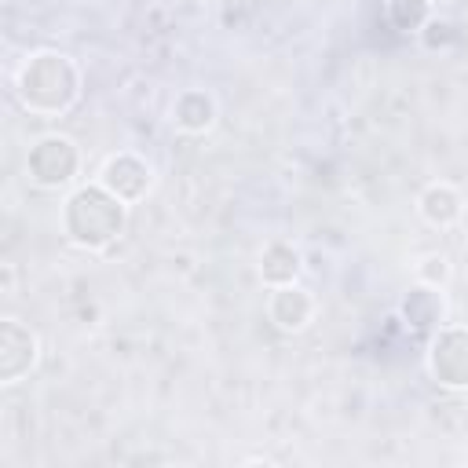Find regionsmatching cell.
I'll return each instance as SVG.
<instances>
[{"label":"cell","instance_id":"obj_1","mask_svg":"<svg viewBox=\"0 0 468 468\" xmlns=\"http://www.w3.org/2000/svg\"><path fill=\"white\" fill-rule=\"evenodd\" d=\"M15 91L33 113H66L80 95V73L62 51H37L18 69Z\"/></svg>","mask_w":468,"mask_h":468},{"label":"cell","instance_id":"obj_2","mask_svg":"<svg viewBox=\"0 0 468 468\" xmlns=\"http://www.w3.org/2000/svg\"><path fill=\"white\" fill-rule=\"evenodd\" d=\"M62 230L80 249H106L124 230V201L110 194L102 183L80 186L66 197Z\"/></svg>","mask_w":468,"mask_h":468},{"label":"cell","instance_id":"obj_3","mask_svg":"<svg viewBox=\"0 0 468 468\" xmlns=\"http://www.w3.org/2000/svg\"><path fill=\"white\" fill-rule=\"evenodd\" d=\"M29 179L44 190H58L66 183H73L77 168H80V154L73 146V139L66 135H40L26 157Z\"/></svg>","mask_w":468,"mask_h":468},{"label":"cell","instance_id":"obj_4","mask_svg":"<svg viewBox=\"0 0 468 468\" xmlns=\"http://www.w3.org/2000/svg\"><path fill=\"white\" fill-rule=\"evenodd\" d=\"M428 369L442 388H468V325H442L428 347Z\"/></svg>","mask_w":468,"mask_h":468},{"label":"cell","instance_id":"obj_5","mask_svg":"<svg viewBox=\"0 0 468 468\" xmlns=\"http://www.w3.org/2000/svg\"><path fill=\"white\" fill-rule=\"evenodd\" d=\"M40 358V344L37 333L26 329L18 318H4L0 322V380L4 384H18Z\"/></svg>","mask_w":468,"mask_h":468},{"label":"cell","instance_id":"obj_6","mask_svg":"<svg viewBox=\"0 0 468 468\" xmlns=\"http://www.w3.org/2000/svg\"><path fill=\"white\" fill-rule=\"evenodd\" d=\"M150 179H154L150 165H146L139 154H128V150H121V154L106 157V165H102V176H99V183H102L110 194H117L124 205H132V201L146 197V190H150Z\"/></svg>","mask_w":468,"mask_h":468},{"label":"cell","instance_id":"obj_7","mask_svg":"<svg viewBox=\"0 0 468 468\" xmlns=\"http://www.w3.org/2000/svg\"><path fill=\"white\" fill-rule=\"evenodd\" d=\"M267 318L282 329V333H300L307 329V322L314 318V300L303 285L289 282V285H274L271 300H267Z\"/></svg>","mask_w":468,"mask_h":468},{"label":"cell","instance_id":"obj_8","mask_svg":"<svg viewBox=\"0 0 468 468\" xmlns=\"http://www.w3.org/2000/svg\"><path fill=\"white\" fill-rule=\"evenodd\" d=\"M172 121L179 132L186 135H201L212 128L216 121V99L205 91V88H183L172 102Z\"/></svg>","mask_w":468,"mask_h":468},{"label":"cell","instance_id":"obj_9","mask_svg":"<svg viewBox=\"0 0 468 468\" xmlns=\"http://www.w3.org/2000/svg\"><path fill=\"white\" fill-rule=\"evenodd\" d=\"M399 311H402V318H406L413 329H435V325H442V318H446V303H442L439 285H424V282L406 292V300H402Z\"/></svg>","mask_w":468,"mask_h":468},{"label":"cell","instance_id":"obj_10","mask_svg":"<svg viewBox=\"0 0 468 468\" xmlns=\"http://www.w3.org/2000/svg\"><path fill=\"white\" fill-rule=\"evenodd\" d=\"M417 208H420L424 223H431V227L442 230V227H453V223L461 219L464 201H461V194H457L450 183H431V186H424Z\"/></svg>","mask_w":468,"mask_h":468},{"label":"cell","instance_id":"obj_11","mask_svg":"<svg viewBox=\"0 0 468 468\" xmlns=\"http://www.w3.org/2000/svg\"><path fill=\"white\" fill-rule=\"evenodd\" d=\"M300 274V252L289 241H271L260 252V278L274 289V285H289Z\"/></svg>","mask_w":468,"mask_h":468},{"label":"cell","instance_id":"obj_12","mask_svg":"<svg viewBox=\"0 0 468 468\" xmlns=\"http://www.w3.org/2000/svg\"><path fill=\"white\" fill-rule=\"evenodd\" d=\"M388 18L402 33H420L431 22V4L428 0H388Z\"/></svg>","mask_w":468,"mask_h":468},{"label":"cell","instance_id":"obj_13","mask_svg":"<svg viewBox=\"0 0 468 468\" xmlns=\"http://www.w3.org/2000/svg\"><path fill=\"white\" fill-rule=\"evenodd\" d=\"M417 278L424 282V285H446V278H450V260L442 256V252H428L420 263H417Z\"/></svg>","mask_w":468,"mask_h":468},{"label":"cell","instance_id":"obj_14","mask_svg":"<svg viewBox=\"0 0 468 468\" xmlns=\"http://www.w3.org/2000/svg\"><path fill=\"white\" fill-rule=\"evenodd\" d=\"M420 40H424V48H450V44H457V26L453 22H439V18H431L424 29H420Z\"/></svg>","mask_w":468,"mask_h":468}]
</instances>
